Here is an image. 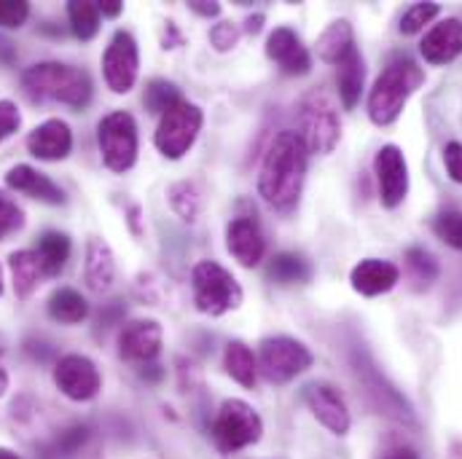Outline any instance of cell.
<instances>
[{"mask_svg": "<svg viewBox=\"0 0 462 459\" xmlns=\"http://www.w3.org/2000/svg\"><path fill=\"white\" fill-rule=\"evenodd\" d=\"M422 84H425V70L414 60H409L406 54L390 60L368 95V118L376 126L395 124L403 114L406 103L411 100V95Z\"/></svg>", "mask_w": 462, "mask_h": 459, "instance_id": "3957f363", "label": "cell"}, {"mask_svg": "<svg viewBox=\"0 0 462 459\" xmlns=\"http://www.w3.org/2000/svg\"><path fill=\"white\" fill-rule=\"evenodd\" d=\"M162 373H164V371H162L159 365H153V363L140 368V376H143V379H148V381H159V379H162Z\"/></svg>", "mask_w": 462, "mask_h": 459, "instance_id": "f6af8a7d", "label": "cell"}, {"mask_svg": "<svg viewBox=\"0 0 462 459\" xmlns=\"http://www.w3.org/2000/svg\"><path fill=\"white\" fill-rule=\"evenodd\" d=\"M191 282H194V304L202 315L221 317L231 309L242 307L239 282L216 261H199L191 271Z\"/></svg>", "mask_w": 462, "mask_h": 459, "instance_id": "5b68a950", "label": "cell"}, {"mask_svg": "<svg viewBox=\"0 0 462 459\" xmlns=\"http://www.w3.org/2000/svg\"><path fill=\"white\" fill-rule=\"evenodd\" d=\"M0 293H3V269H0Z\"/></svg>", "mask_w": 462, "mask_h": 459, "instance_id": "681fc988", "label": "cell"}, {"mask_svg": "<svg viewBox=\"0 0 462 459\" xmlns=\"http://www.w3.org/2000/svg\"><path fill=\"white\" fill-rule=\"evenodd\" d=\"M16 57H19L16 46H14L8 38H0V65H3V68H8V65H14V62H16Z\"/></svg>", "mask_w": 462, "mask_h": 459, "instance_id": "60d3db41", "label": "cell"}, {"mask_svg": "<svg viewBox=\"0 0 462 459\" xmlns=\"http://www.w3.org/2000/svg\"><path fill=\"white\" fill-rule=\"evenodd\" d=\"M22 226H24V213H22V207H19L8 194L0 191V242H3L8 234L22 229Z\"/></svg>", "mask_w": 462, "mask_h": 459, "instance_id": "e575fe53", "label": "cell"}, {"mask_svg": "<svg viewBox=\"0 0 462 459\" xmlns=\"http://www.w3.org/2000/svg\"><path fill=\"white\" fill-rule=\"evenodd\" d=\"M167 197H170L172 210H175L183 221H189V224L197 221V216H199V210H202V194H199L197 183H191V180L172 183L170 191H167Z\"/></svg>", "mask_w": 462, "mask_h": 459, "instance_id": "4dcf8cb0", "label": "cell"}, {"mask_svg": "<svg viewBox=\"0 0 462 459\" xmlns=\"http://www.w3.org/2000/svg\"><path fill=\"white\" fill-rule=\"evenodd\" d=\"M103 161L114 172H126L137 161V124L126 111L108 114L97 126Z\"/></svg>", "mask_w": 462, "mask_h": 459, "instance_id": "ba28073f", "label": "cell"}, {"mask_svg": "<svg viewBox=\"0 0 462 459\" xmlns=\"http://www.w3.org/2000/svg\"><path fill=\"white\" fill-rule=\"evenodd\" d=\"M49 315H51V320H57V323H62V326H76V323L87 320L89 304H87V298H84L79 290H73V288H60V290H54L51 298H49Z\"/></svg>", "mask_w": 462, "mask_h": 459, "instance_id": "d4e9b609", "label": "cell"}, {"mask_svg": "<svg viewBox=\"0 0 462 459\" xmlns=\"http://www.w3.org/2000/svg\"><path fill=\"white\" fill-rule=\"evenodd\" d=\"M54 384L70 400H92L100 392L103 379H100L97 365L89 357H84V354H65L54 365Z\"/></svg>", "mask_w": 462, "mask_h": 459, "instance_id": "7c38bea8", "label": "cell"}, {"mask_svg": "<svg viewBox=\"0 0 462 459\" xmlns=\"http://www.w3.org/2000/svg\"><path fill=\"white\" fill-rule=\"evenodd\" d=\"M352 49H355V32H352V24L346 19H337L318 38V54L328 65H337L346 51H352Z\"/></svg>", "mask_w": 462, "mask_h": 459, "instance_id": "484cf974", "label": "cell"}, {"mask_svg": "<svg viewBox=\"0 0 462 459\" xmlns=\"http://www.w3.org/2000/svg\"><path fill=\"white\" fill-rule=\"evenodd\" d=\"M236 41H239V30L231 22H221L210 30V43L216 46V51H229L236 46Z\"/></svg>", "mask_w": 462, "mask_h": 459, "instance_id": "8d00e7d4", "label": "cell"}, {"mask_svg": "<svg viewBox=\"0 0 462 459\" xmlns=\"http://www.w3.org/2000/svg\"><path fill=\"white\" fill-rule=\"evenodd\" d=\"M226 247L242 266H247V269L258 266L266 255V239L261 234L258 221L250 216L234 218L226 229Z\"/></svg>", "mask_w": 462, "mask_h": 459, "instance_id": "ac0fdd59", "label": "cell"}, {"mask_svg": "<svg viewBox=\"0 0 462 459\" xmlns=\"http://www.w3.org/2000/svg\"><path fill=\"white\" fill-rule=\"evenodd\" d=\"M382 459H420V454L411 446H395V449H390Z\"/></svg>", "mask_w": 462, "mask_h": 459, "instance_id": "7bdbcfd3", "label": "cell"}, {"mask_svg": "<svg viewBox=\"0 0 462 459\" xmlns=\"http://www.w3.org/2000/svg\"><path fill=\"white\" fill-rule=\"evenodd\" d=\"M5 390H8V376H5V371L0 368V395H3Z\"/></svg>", "mask_w": 462, "mask_h": 459, "instance_id": "7dc6e473", "label": "cell"}, {"mask_svg": "<svg viewBox=\"0 0 462 459\" xmlns=\"http://www.w3.org/2000/svg\"><path fill=\"white\" fill-rule=\"evenodd\" d=\"M8 263H11L16 296L27 298L38 288V280L43 277V269H41V261H38L35 250H16V252H11Z\"/></svg>", "mask_w": 462, "mask_h": 459, "instance_id": "cb8c5ba5", "label": "cell"}, {"mask_svg": "<svg viewBox=\"0 0 462 459\" xmlns=\"http://www.w3.org/2000/svg\"><path fill=\"white\" fill-rule=\"evenodd\" d=\"M224 368L234 381H239L242 387H253L255 376H258V363L250 352V346L245 342H231L224 352Z\"/></svg>", "mask_w": 462, "mask_h": 459, "instance_id": "4316f807", "label": "cell"}, {"mask_svg": "<svg viewBox=\"0 0 462 459\" xmlns=\"http://www.w3.org/2000/svg\"><path fill=\"white\" fill-rule=\"evenodd\" d=\"M162 349V326L156 320H134L118 336V354L134 365H151Z\"/></svg>", "mask_w": 462, "mask_h": 459, "instance_id": "4fadbf2b", "label": "cell"}, {"mask_svg": "<svg viewBox=\"0 0 462 459\" xmlns=\"http://www.w3.org/2000/svg\"><path fill=\"white\" fill-rule=\"evenodd\" d=\"M22 92L30 103H62L84 111L92 100V78L73 65L38 62L22 73Z\"/></svg>", "mask_w": 462, "mask_h": 459, "instance_id": "7a4b0ae2", "label": "cell"}, {"mask_svg": "<svg viewBox=\"0 0 462 459\" xmlns=\"http://www.w3.org/2000/svg\"><path fill=\"white\" fill-rule=\"evenodd\" d=\"M0 459H22L19 454H14V452H8V449H0Z\"/></svg>", "mask_w": 462, "mask_h": 459, "instance_id": "c3c4849f", "label": "cell"}, {"mask_svg": "<svg viewBox=\"0 0 462 459\" xmlns=\"http://www.w3.org/2000/svg\"><path fill=\"white\" fill-rule=\"evenodd\" d=\"M363 81H365V62L355 46L337 62V87H339V97H342L346 111H352L357 106L360 92H363Z\"/></svg>", "mask_w": 462, "mask_h": 459, "instance_id": "7402d4cb", "label": "cell"}, {"mask_svg": "<svg viewBox=\"0 0 462 459\" xmlns=\"http://www.w3.org/2000/svg\"><path fill=\"white\" fill-rule=\"evenodd\" d=\"M202 108L183 100L180 106H175L172 111L162 115L159 129H156V148L167 156V159H183L189 153V148L194 145L199 129H202Z\"/></svg>", "mask_w": 462, "mask_h": 459, "instance_id": "9c48e42d", "label": "cell"}, {"mask_svg": "<svg viewBox=\"0 0 462 459\" xmlns=\"http://www.w3.org/2000/svg\"><path fill=\"white\" fill-rule=\"evenodd\" d=\"M439 14H441V5H439V3H414L411 8L403 11L398 30H401L403 35H414V32H420L425 24H430Z\"/></svg>", "mask_w": 462, "mask_h": 459, "instance_id": "d6a6232c", "label": "cell"}, {"mask_svg": "<svg viewBox=\"0 0 462 459\" xmlns=\"http://www.w3.org/2000/svg\"><path fill=\"white\" fill-rule=\"evenodd\" d=\"M312 365V352L291 336H272L261 342L258 371L272 384H288Z\"/></svg>", "mask_w": 462, "mask_h": 459, "instance_id": "52a82bcc", "label": "cell"}, {"mask_svg": "<svg viewBox=\"0 0 462 459\" xmlns=\"http://www.w3.org/2000/svg\"><path fill=\"white\" fill-rule=\"evenodd\" d=\"M266 274L277 285H299V282L310 280V263L301 255H296V252H277L269 261Z\"/></svg>", "mask_w": 462, "mask_h": 459, "instance_id": "83f0119b", "label": "cell"}, {"mask_svg": "<svg viewBox=\"0 0 462 459\" xmlns=\"http://www.w3.org/2000/svg\"><path fill=\"white\" fill-rule=\"evenodd\" d=\"M406 269H409V277H411L417 290H425L439 280V261L425 247H409L406 250Z\"/></svg>", "mask_w": 462, "mask_h": 459, "instance_id": "f546056e", "label": "cell"}, {"mask_svg": "<svg viewBox=\"0 0 462 459\" xmlns=\"http://www.w3.org/2000/svg\"><path fill=\"white\" fill-rule=\"evenodd\" d=\"M398 280H401V269L393 261H382V258H365L349 271L352 290L368 298L390 293L398 285Z\"/></svg>", "mask_w": 462, "mask_h": 459, "instance_id": "d6986e66", "label": "cell"}, {"mask_svg": "<svg viewBox=\"0 0 462 459\" xmlns=\"http://www.w3.org/2000/svg\"><path fill=\"white\" fill-rule=\"evenodd\" d=\"M299 137L310 153H331L342 137V121L334 100L326 92H310L296 111Z\"/></svg>", "mask_w": 462, "mask_h": 459, "instance_id": "277c9868", "label": "cell"}, {"mask_svg": "<svg viewBox=\"0 0 462 459\" xmlns=\"http://www.w3.org/2000/svg\"><path fill=\"white\" fill-rule=\"evenodd\" d=\"M87 436H89V433H87V427H70V430H65V436L57 441V446H60L62 452H68V454H70V452H76V449L87 441Z\"/></svg>", "mask_w": 462, "mask_h": 459, "instance_id": "ab89813d", "label": "cell"}, {"mask_svg": "<svg viewBox=\"0 0 462 459\" xmlns=\"http://www.w3.org/2000/svg\"><path fill=\"white\" fill-rule=\"evenodd\" d=\"M261 27H263V14H255V16H250V19L245 22V30L253 32V35L261 32Z\"/></svg>", "mask_w": 462, "mask_h": 459, "instance_id": "bcb514c9", "label": "cell"}, {"mask_svg": "<svg viewBox=\"0 0 462 459\" xmlns=\"http://www.w3.org/2000/svg\"><path fill=\"white\" fill-rule=\"evenodd\" d=\"M444 164H447V172L455 183L462 186V145L460 142H447L444 148Z\"/></svg>", "mask_w": 462, "mask_h": 459, "instance_id": "f35d334b", "label": "cell"}, {"mask_svg": "<svg viewBox=\"0 0 462 459\" xmlns=\"http://www.w3.org/2000/svg\"><path fill=\"white\" fill-rule=\"evenodd\" d=\"M27 151L41 161H60L73 151V132L62 118H49L27 134Z\"/></svg>", "mask_w": 462, "mask_h": 459, "instance_id": "2e32d148", "label": "cell"}, {"mask_svg": "<svg viewBox=\"0 0 462 459\" xmlns=\"http://www.w3.org/2000/svg\"><path fill=\"white\" fill-rule=\"evenodd\" d=\"M145 108L151 111V114L156 115H164L167 111H172L175 106H180L183 103V95H180V89L172 84V81H164V78H153L148 87H145Z\"/></svg>", "mask_w": 462, "mask_h": 459, "instance_id": "1f68e13d", "label": "cell"}, {"mask_svg": "<svg viewBox=\"0 0 462 459\" xmlns=\"http://www.w3.org/2000/svg\"><path fill=\"white\" fill-rule=\"evenodd\" d=\"M97 8H100L103 16H118L124 11V3H118V0H103V3H97Z\"/></svg>", "mask_w": 462, "mask_h": 459, "instance_id": "ee69618b", "label": "cell"}, {"mask_svg": "<svg viewBox=\"0 0 462 459\" xmlns=\"http://www.w3.org/2000/svg\"><path fill=\"white\" fill-rule=\"evenodd\" d=\"M137 68H140L137 41L132 38V32L116 30L103 54V76L108 89L116 95H126L137 81Z\"/></svg>", "mask_w": 462, "mask_h": 459, "instance_id": "30bf717a", "label": "cell"}, {"mask_svg": "<svg viewBox=\"0 0 462 459\" xmlns=\"http://www.w3.org/2000/svg\"><path fill=\"white\" fill-rule=\"evenodd\" d=\"M5 186L19 191V194H27L38 202H46V205H65L62 188L30 164H16L14 170H8Z\"/></svg>", "mask_w": 462, "mask_h": 459, "instance_id": "ffe728a7", "label": "cell"}, {"mask_svg": "<svg viewBox=\"0 0 462 459\" xmlns=\"http://www.w3.org/2000/svg\"><path fill=\"white\" fill-rule=\"evenodd\" d=\"M30 16V3L24 0H0V27H22Z\"/></svg>", "mask_w": 462, "mask_h": 459, "instance_id": "d590c367", "label": "cell"}, {"mask_svg": "<svg viewBox=\"0 0 462 459\" xmlns=\"http://www.w3.org/2000/svg\"><path fill=\"white\" fill-rule=\"evenodd\" d=\"M35 255H38V261H41L43 274H46V277H57V274L68 266V258H70V239H68V234L46 231V234L38 239Z\"/></svg>", "mask_w": 462, "mask_h": 459, "instance_id": "603a6c76", "label": "cell"}, {"mask_svg": "<svg viewBox=\"0 0 462 459\" xmlns=\"http://www.w3.org/2000/svg\"><path fill=\"white\" fill-rule=\"evenodd\" d=\"M433 234L449 247L462 250V210H444L433 218Z\"/></svg>", "mask_w": 462, "mask_h": 459, "instance_id": "836d02e7", "label": "cell"}, {"mask_svg": "<svg viewBox=\"0 0 462 459\" xmlns=\"http://www.w3.org/2000/svg\"><path fill=\"white\" fill-rule=\"evenodd\" d=\"M310 151L299 132H280L261 164L258 172V194L274 207V210H293L299 205L304 178H307Z\"/></svg>", "mask_w": 462, "mask_h": 459, "instance_id": "6da1fadb", "label": "cell"}, {"mask_svg": "<svg viewBox=\"0 0 462 459\" xmlns=\"http://www.w3.org/2000/svg\"><path fill=\"white\" fill-rule=\"evenodd\" d=\"M84 277H87V285L95 290V293H103L111 288L116 277V261L114 250L108 247L106 239L100 236H92L89 244H87V263H84Z\"/></svg>", "mask_w": 462, "mask_h": 459, "instance_id": "44dd1931", "label": "cell"}, {"mask_svg": "<svg viewBox=\"0 0 462 459\" xmlns=\"http://www.w3.org/2000/svg\"><path fill=\"white\" fill-rule=\"evenodd\" d=\"M304 400L323 427H328L334 436H346L349 411H346L345 398L331 384H310L304 390Z\"/></svg>", "mask_w": 462, "mask_h": 459, "instance_id": "9a60e30c", "label": "cell"}, {"mask_svg": "<svg viewBox=\"0 0 462 459\" xmlns=\"http://www.w3.org/2000/svg\"><path fill=\"white\" fill-rule=\"evenodd\" d=\"M420 54L425 57V62L430 65H447L455 62L462 54V22L449 16L439 24H433L422 43H420Z\"/></svg>", "mask_w": 462, "mask_h": 459, "instance_id": "e0dca14e", "label": "cell"}, {"mask_svg": "<svg viewBox=\"0 0 462 459\" xmlns=\"http://www.w3.org/2000/svg\"><path fill=\"white\" fill-rule=\"evenodd\" d=\"M374 172L379 180V197L387 210L403 205L409 194V164L398 145H382L374 156Z\"/></svg>", "mask_w": 462, "mask_h": 459, "instance_id": "8fae6325", "label": "cell"}, {"mask_svg": "<svg viewBox=\"0 0 462 459\" xmlns=\"http://www.w3.org/2000/svg\"><path fill=\"white\" fill-rule=\"evenodd\" d=\"M70 30L79 41H92L100 30V8L89 0H70L68 3Z\"/></svg>", "mask_w": 462, "mask_h": 459, "instance_id": "f1b7e54d", "label": "cell"}, {"mask_svg": "<svg viewBox=\"0 0 462 459\" xmlns=\"http://www.w3.org/2000/svg\"><path fill=\"white\" fill-rule=\"evenodd\" d=\"M261 433H263L261 417L253 411V406H247L245 400H236V398L224 400L213 419V438L224 454H234L239 449L258 444Z\"/></svg>", "mask_w": 462, "mask_h": 459, "instance_id": "8992f818", "label": "cell"}, {"mask_svg": "<svg viewBox=\"0 0 462 459\" xmlns=\"http://www.w3.org/2000/svg\"><path fill=\"white\" fill-rule=\"evenodd\" d=\"M191 11H197L199 16H218V14H221V5H218V3L194 0V3H191Z\"/></svg>", "mask_w": 462, "mask_h": 459, "instance_id": "b9f144b4", "label": "cell"}, {"mask_svg": "<svg viewBox=\"0 0 462 459\" xmlns=\"http://www.w3.org/2000/svg\"><path fill=\"white\" fill-rule=\"evenodd\" d=\"M22 124V115H19V108L8 100H0V142L5 137H11Z\"/></svg>", "mask_w": 462, "mask_h": 459, "instance_id": "74e56055", "label": "cell"}, {"mask_svg": "<svg viewBox=\"0 0 462 459\" xmlns=\"http://www.w3.org/2000/svg\"><path fill=\"white\" fill-rule=\"evenodd\" d=\"M266 54L280 65L285 76H307L312 70V57L301 38L291 27H277L266 41Z\"/></svg>", "mask_w": 462, "mask_h": 459, "instance_id": "5bb4252c", "label": "cell"}]
</instances>
